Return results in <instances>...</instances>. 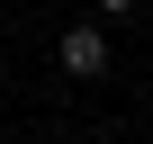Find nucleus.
I'll return each mask as SVG.
<instances>
[{
    "instance_id": "2",
    "label": "nucleus",
    "mask_w": 153,
    "mask_h": 144,
    "mask_svg": "<svg viewBox=\"0 0 153 144\" xmlns=\"http://www.w3.org/2000/svg\"><path fill=\"white\" fill-rule=\"evenodd\" d=\"M99 9H126V0H99Z\"/></svg>"
},
{
    "instance_id": "1",
    "label": "nucleus",
    "mask_w": 153,
    "mask_h": 144,
    "mask_svg": "<svg viewBox=\"0 0 153 144\" xmlns=\"http://www.w3.org/2000/svg\"><path fill=\"white\" fill-rule=\"evenodd\" d=\"M63 72H72V81H99V72H108V36L99 27H63Z\"/></svg>"
}]
</instances>
